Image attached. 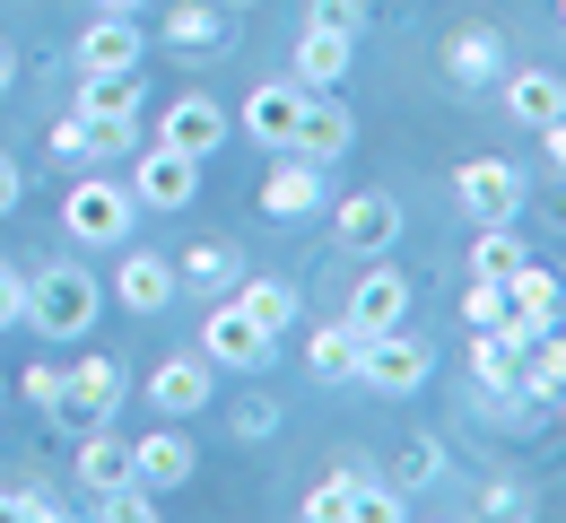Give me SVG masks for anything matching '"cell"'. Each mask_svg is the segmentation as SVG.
<instances>
[{"instance_id": "11", "label": "cell", "mask_w": 566, "mask_h": 523, "mask_svg": "<svg viewBox=\"0 0 566 523\" xmlns=\"http://www.w3.org/2000/svg\"><path fill=\"white\" fill-rule=\"evenodd\" d=\"M192 192H201V157L148 140V149H140V175H132V201H140V210H192Z\"/></svg>"}, {"instance_id": "21", "label": "cell", "mask_w": 566, "mask_h": 523, "mask_svg": "<svg viewBox=\"0 0 566 523\" xmlns=\"http://www.w3.org/2000/svg\"><path fill=\"white\" fill-rule=\"evenodd\" d=\"M132 471H140L148 489L166 498V489H184V480L201 471V453H192V437H184V428H148L140 446H132Z\"/></svg>"}, {"instance_id": "43", "label": "cell", "mask_w": 566, "mask_h": 523, "mask_svg": "<svg viewBox=\"0 0 566 523\" xmlns=\"http://www.w3.org/2000/svg\"><path fill=\"white\" fill-rule=\"evenodd\" d=\"M18 192H27V175H18V157L0 149V219H9V210H18Z\"/></svg>"}, {"instance_id": "38", "label": "cell", "mask_w": 566, "mask_h": 523, "mask_svg": "<svg viewBox=\"0 0 566 523\" xmlns=\"http://www.w3.org/2000/svg\"><path fill=\"white\" fill-rule=\"evenodd\" d=\"M96 506H105L114 523H148V515H157V489H148V480H123V489H105Z\"/></svg>"}, {"instance_id": "33", "label": "cell", "mask_w": 566, "mask_h": 523, "mask_svg": "<svg viewBox=\"0 0 566 523\" xmlns=\"http://www.w3.org/2000/svg\"><path fill=\"white\" fill-rule=\"evenodd\" d=\"M87 157H140V114H87Z\"/></svg>"}, {"instance_id": "8", "label": "cell", "mask_w": 566, "mask_h": 523, "mask_svg": "<svg viewBox=\"0 0 566 523\" xmlns=\"http://www.w3.org/2000/svg\"><path fill=\"white\" fill-rule=\"evenodd\" d=\"M123 262H114V297L132 305V314H166L175 305V289H184V271H175V253H148V244H114Z\"/></svg>"}, {"instance_id": "14", "label": "cell", "mask_w": 566, "mask_h": 523, "mask_svg": "<svg viewBox=\"0 0 566 523\" xmlns=\"http://www.w3.org/2000/svg\"><path fill=\"white\" fill-rule=\"evenodd\" d=\"M123 393H132V367H123V358H105V349H96V358H78V367L62 375V410L87 419V428H105Z\"/></svg>"}, {"instance_id": "32", "label": "cell", "mask_w": 566, "mask_h": 523, "mask_svg": "<svg viewBox=\"0 0 566 523\" xmlns=\"http://www.w3.org/2000/svg\"><path fill=\"white\" fill-rule=\"evenodd\" d=\"M462 323H471V332H514L505 280H480V271H471V289H462ZM514 341H523V332H514Z\"/></svg>"}, {"instance_id": "15", "label": "cell", "mask_w": 566, "mask_h": 523, "mask_svg": "<svg viewBox=\"0 0 566 523\" xmlns=\"http://www.w3.org/2000/svg\"><path fill=\"white\" fill-rule=\"evenodd\" d=\"M296 157H314V166H340V157L357 149V114L323 87V96H305V114H296V140H287Z\"/></svg>"}, {"instance_id": "48", "label": "cell", "mask_w": 566, "mask_h": 523, "mask_svg": "<svg viewBox=\"0 0 566 523\" xmlns=\"http://www.w3.org/2000/svg\"><path fill=\"white\" fill-rule=\"evenodd\" d=\"M218 9H253V0H218Z\"/></svg>"}, {"instance_id": "28", "label": "cell", "mask_w": 566, "mask_h": 523, "mask_svg": "<svg viewBox=\"0 0 566 523\" xmlns=\"http://www.w3.org/2000/svg\"><path fill=\"white\" fill-rule=\"evenodd\" d=\"M148 79L140 71H78V114H140Z\"/></svg>"}, {"instance_id": "44", "label": "cell", "mask_w": 566, "mask_h": 523, "mask_svg": "<svg viewBox=\"0 0 566 523\" xmlns=\"http://www.w3.org/2000/svg\"><path fill=\"white\" fill-rule=\"evenodd\" d=\"M541 149H549V175H566V114H558V123H541Z\"/></svg>"}, {"instance_id": "12", "label": "cell", "mask_w": 566, "mask_h": 523, "mask_svg": "<svg viewBox=\"0 0 566 523\" xmlns=\"http://www.w3.org/2000/svg\"><path fill=\"white\" fill-rule=\"evenodd\" d=\"M505 71H514V62H505V35H496L489 18H471V27H453V35H444V79H453L462 96L496 87Z\"/></svg>"}, {"instance_id": "35", "label": "cell", "mask_w": 566, "mask_h": 523, "mask_svg": "<svg viewBox=\"0 0 566 523\" xmlns=\"http://www.w3.org/2000/svg\"><path fill=\"white\" fill-rule=\"evenodd\" d=\"M444 480V446L436 437H419V446H401V498H427Z\"/></svg>"}, {"instance_id": "39", "label": "cell", "mask_w": 566, "mask_h": 523, "mask_svg": "<svg viewBox=\"0 0 566 523\" xmlns=\"http://www.w3.org/2000/svg\"><path fill=\"white\" fill-rule=\"evenodd\" d=\"M44 140H53V157H62V166H87V114H62V123H53V132H44Z\"/></svg>"}, {"instance_id": "16", "label": "cell", "mask_w": 566, "mask_h": 523, "mask_svg": "<svg viewBox=\"0 0 566 523\" xmlns=\"http://www.w3.org/2000/svg\"><path fill=\"white\" fill-rule=\"evenodd\" d=\"M505 305H514V332L532 341V332H549V323L566 314V280L549 271V262H532V253H523V262L505 271Z\"/></svg>"}, {"instance_id": "30", "label": "cell", "mask_w": 566, "mask_h": 523, "mask_svg": "<svg viewBox=\"0 0 566 523\" xmlns=\"http://www.w3.org/2000/svg\"><path fill=\"white\" fill-rule=\"evenodd\" d=\"M523 253H532V244H523V227H514V219H489L480 236H471V271H480V280H505Z\"/></svg>"}, {"instance_id": "29", "label": "cell", "mask_w": 566, "mask_h": 523, "mask_svg": "<svg viewBox=\"0 0 566 523\" xmlns=\"http://www.w3.org/2000/svg\"><path fill=\"white\" fill-rule=\"evenodd\" d=\"M523 375H532V393H541L549 410H566V332H558V323L523 341Z\"/></svg>"}, {"instance_id": "40", "label": "cell", "mask_w": 566, "mask_h": 523, "mask_svg": "<svg viewBox=\"0 0 566 523\" xmlns=\"http://www.w3.org/2000/svg\"><path fill=\"white\" fill-rule=\"evenodd\" d=\"M18 393H27L35 410H62V367H27V375H18Z\"/></svg>"}, {"instance_id": "31", "label": "cell", "mask_w": 566, "mask_h": 523, "mask_svg": "<svg viewBox=\"0 0 566 523\" xmlns=\"http://www.w3.org/2000/svg\"><path fill=\"white\" fill-rule=\"evenodd\" d=\"M235 305H244L262 332H287V323H296V280H235Z\"/></svg>"}, {"instance_id": "22", "label": "cell", "mask_w": 566, "mask_h": 523, "mask_svg": "<svg viewBox=\"0 0 566 523\" xmlns=\"http://www.w3.org/2000/svg\"><path fill=\"white\" fill-rule=\"evenodd\" d=\"M166 53H184V62H218V53H227V9H218V0H184V9H166Z\"/></svg>"}, {"instance_id": "27", "label": "cell", "mask_w": 566, "mask_h": 523, "mask_svg": "<svg viewBox=\"0 0 566 523\" xmlns=\"http://www.w3.org/2000/svg\"><path fill=\"white\" fill-rule=\"evenodd\" d=\"M357 349H366V332H357L349 314L332 332H305V367L323 375V384H357Z\"/></svg>"}, {"instance_id": "26", "label": "cell", "mask_w": 566, "mask_h": 523, "mask_svg": "<svg viewBox=\"0 0 566 523\" xmlns=\"http://www.w3.org/2000/svg\"><path fill=\"white\" fill-rule=\"evenodd\" d=\"M175 271H184V289H201V297H210V289H235V280H244V253H235L227 236H201V244H184V253H175Z\"/></svg>"}, {"instance_id": "36", "label": "cell", "mask_w": 566, "mask_h": 523, "mask_svg": "<svg viewBox=\"0 0 566 523\" xmlns=\"http://www.w3.org/2000/svg\"><path fill=\"white\" fill-rule=\"evenodd\" d=\"M305 27H323V35H366V0H314V9H305Z\"/></svg>"}, {"instance_id": "5", "label": "cell", "mask_w": 566, "mask_h": 523, "mask_svg": "<svg viewBox=\"0 0 566 523\" xmlns=\"http://www.w3.org/2000/svg\"><path fill=\"white\" fill-rule=\"evenodd\" d=\"M340 515L401 523V515H410V498H401V489H375V480H357L349 462H340L332 480H314V489H305V523H340Z\"/></svg>"}, {"instance_id": "18", "label": "cell", "mask_w": 566, "mask_h": 523, "mask_svg": "<svg viewBox=\"0 0 566 523\" xmlns=\"http://www.w3.org/2000/svg\"><path fill=\"white\" fill-rule=\"evenodd\" d=\"M210 358L201 349H184V358H166V367H148V401L166 410V419H192V410H210L218 393H210Z\"/></svg>"}, {"instance_id": "3", "label": "cell", "mask_w": 566, "mask_h": 523, "mask_svg": "<svg viewBox=\"0 0 566 523\" xmlns=\"http://www.w3.org/2000/svg\"><path fill=\"white\" fill-rule=\"evenodd\" d=\"M427 375H436V349H427L410 323L366 332V349H357V384H366V393H419Z\"/></svg>"}, {"instance_id": "13", "label": "cell", "mask_w": 566, "mask_h": 523, "mask_svg": "<svg viewBox=\"0 0 566 523\" xmlns=\"http://www.w3.org/2000/svg\"><path fill=\"white\" fill-rule=\"evenodd\" d=\"M305 96H314V87H296V79H262V87L244 96L235 132H244L253 149H287V140H296V114H305Z\"/></svg>"}, {"instance_id": "2", "label": "cell", "mask_w": 566, "mask_h": 523, "mask_svg": "<svg viewBox=\"0 0 566 523\" xmlns=\"http://www.w3.org/2000/svg\"><path fill=\"white\" fill-rule=\"evenodd\" d=\"M132 184H114V175H78L71 192H62V236L71 244H96V253H114L123 236H132Z\"/></svg>"}, {"instance_id": "49", "label": "cell", "mask_w": 566, "mask_h": 523, "mask_svg": "<svg viewBox=\"0 0 566 523\" xmlns=\"http://www.w3.org/2000/svg\"><path fill=\"white\" fill-rule=\"evenodd\" d=\"M558 18H566V0H558Z\"/></svg>"}, {"instance_id": "50", "label": "cell", "mask_w": 566, "mask_h": 523, "mask_svg": "<svg viewBox=\"0 0 566 523\" xmlns=\"http://www.w3.org/2000/svg\"><path fill=\"white\" fill-rule=\"evenodd\" d=\"M0 393H9V384H0Z\"/></svg>"}, {"instance_id": "46", "label": "cell", "mask_w": 566, "mask_h": 523, "mask_svg": "<svg viewBox=\"0 0 566 523\" xmlns=\"http://www.w3.org/2000/svg\"><path fill=\"white\" fill-rule=\"evenodd\" d=\"M96 9H105V18H140L148 0H96Z\"/></svg>"}, {"instance_id": "17", "label": "cell", "mask_w": 566, "mask_h": 523, "mask_svg": "<svg viewBox=\"0 0 566 523\" xmlns=\"http://www.w3.org/2000/svg\"><path fill=\"white\" fill-rule=\"evenodd\" d=\"M71 62H78V71H140V62H148V44H140V18H105V9H96V18L78 27Z\"/></svg>"}, {"instance_id": "1", "label": "cell", "mask_w": 566, "mask_h": 523, "mask_svg": "<svg viewBox=\"0 0 566 523\" xmlns=\"http://www.w3.org/2000/svg\"><path fill=\"white\" fill-rule=\"evenodd\" d=\"M96 314H105V289H96L87 262H44V271L27 280V332H44V341L96 332Z\"/></svg>"}, {"instance_id": "4", "label": "cell", "mask_w": 566, "mask_h": 523, "mask_svg": "<svg viewBox=\"0 0 566 523\" xmlns=\"http://www.w3.org/2000/svg\"><path fill=\"white\" fill-rule=\"evenodd\" d=\"M271 349H280V332H262V323H253L235 297L201 314V358H210V367H227V375H262V367H271Z\"/></svg>"}, {"instance_id": "10", "label": "cell", "mask_w": 566, "mask_h": 523, "mask_svg": "<svg viewBox=\"0 0 566 523\" xmlns=\"http://www.w3.org/2000/svg\"><path fill=\"white\" fill-rule=\"evenodd\" d=\"M262 219H314L332 192H323V166L314 157H296V149H271V175H262Z\"/></svg>"}, {"instance_id": "34", "label": "cell", "mask_w": 566, "mask_h": 523, "mask_svg": "<svg viewBox=\"0 0 566 523\" xmlns=\"http://www.w3.org/2000/svg\"><path fill=\"white\" fill-rule=\"evenodd\" d=\"M227 428H235V446H271V437H280V401H271V393H244V401L227 410Z\"/></svg>"}, {"instance_id": "23", "label": "cell", "mask_w": 566, "mask_h": 523, "mask_svg": "<svg viewBox=\"0 0 566 523\" xmlns=\"http://www.w3.org/2000/svg\"><path fill=\"white\" fill-rule=\"evenodd\" d=\"M349 62H357L349 35H323V27H305V35H296V53H287V79L323 96V87H340V79H349Z\"/></svg>"}, {"instance_id": "45", "label": "cell", "mask_w": 566, "mask_h": 523, "mask_svg": "<svg viewBox=\"0 0 566 523\" xmlns=\"http://www.w3.org/2000/svg\"><path fill=\"white\" fill-rule=\"evenodd\" d=\"M541 219H549V227H558V236H566V175H558V192L541 201Z\"/></svg>"}, {"instance_id": "24", "label": "cell", "mask_w": 566, "mask_h": 523, "mask_svg": "<svg viewBox=\"0 0 566 523\" xmlns=\"http://www.w3.org/2000/svg\"><path fill=\"white\" fill-rule=\"evenodd\" d=\"M496 96H505V114H514V123H532V132L566 114V79L558 71H505V79H496Z\"/></svg>"}, {"instance_id": "7", "label": "cell", "mask_w": 566, "mask_h": 523, "mask_svg": "<svg viewBox=\"0 0 566 523\" xmlns=\"http://www.w3.org/2000/svg\"><path fill=\"white\" fill-rule=\"evenodd\" d=\"M227 132H235V114H227L218 96H201V87H184V96L166 105V123H157V140H166V149L201 157V166H210V157L227 149Z\"/></svg>"}, {"instance_id": "6", "label": "cell", "mask_w": 566, "mask_h": 523, "mask_svg": "<svg viewBox=\"0 0 566 523\" xmlns=\"http://www.w3.org/2000/svg\"><path fill=\"white\" fill-rule=\"evenodd\" d=\"M453 201L489 227V219H523L532 192H523V166H514V157H462V166H453Z\"/></svg>"}, {"instance_id": "47", "label": "cell", "mask_w": 566, "mask_h": 523, "mask_svg": "<svg viewBox=\"0 0 566 523\" xmlns=\"http://www.w3.org/2000/svg\"><path fill=\"white\" fill-rule=\"evenodd\" d=\"M9 87H18V53L0 44V96H9Z\"/></svg>"}, {"instance_id": "37", "label": "cell", "mask_w": 566, "mask_h": 523, "mask_svg": "<svg viewBox=\"0 0 566 523\" xmlns=\"http://www.w3.org/2000/svg\"><path fill=\"white\" fill-rule=\"evenodd\" d=\"M471 506H480L489 523H514V515H532V489H523V480H489Z\"/></svg>"}, {"instance_id": "9", "label": "cell", "mask_w": 566, "mask_h": 523, "mask_svg": "<svg viewBox=\"0 0 566 523\" xmlns=\"http://www.w3.org/2000/svg\"><path fill=\"white\" fill-rule=\"evenodd\" d=\"M332 236H340V253H392L401 244V201L392 192H340L332 201Z\"/></svg>"}, {"instance_id": "25", "label": "cell", "mask_w": 566, "mask_h": 523, "mask_svg": "<svg viewBox=\"0 0 566 523\" xmlns=\"http://www.w3.org/2000/svg\"><path fill=\"white\" fill-rule=\"evenodd\" d=\"M471 384H480V401L532 384V375H523V341H514V332H471Z\"/></svg>"}, {"instance_id": "20", "label": "cell", "mask_w": 566, "mask_h": 523, "mask_svg": "<svg viewBox=\"0 0 566 523\" xmlns=\"http://www.w3.org/2000/svg\"><path fill=\"white\" fill-rule=\"evenodd\" d=\"M349 323H357V332H392V323H410V280H401L392 262H375V271L349 289Z\"/></svg>"}, {"instance_id": "41", "label": "cell", "mask_w": 566, "mask_h": 523, "mask_svg": "<svg viewBox=\"0 0 566 523\" xmlns=\"http://www.w3.org/2000/svg\"><path fill=\"white\" fill-rule=\"evenodd\" d=\"M9 515H27V523H53V515H62V498H53V489H9Z\"/></svg>"}, {"instance_id": "42", "label": "cell", "mask_w": 566, "mask_h": 523, "mask_svg": "<svg viewBox=\"0 0 566 523\" xmlns=\"http://www.w3.org/2000/svg\"><path fill=\"white\" fill-rule=\"evenodd\" d=\"M18 323H27V280L0 262V332H18Z\"/></svg>"}, {"instance_id": "19", "label": "cell", "mask_w": 566, "mask_h": 523, "mask_svg": "<svg viewBox=\"0 0 566 523\" xmlns=\"http://www.w3.org/2000/svg\"><path fill=\"white\" fill-rule=\"evenodd\" d=\"M71 480L87 489V498H105V489H123V480H140L132 471V437H114V428H87L71 453Z\"/></svg>"}]
</instances>
